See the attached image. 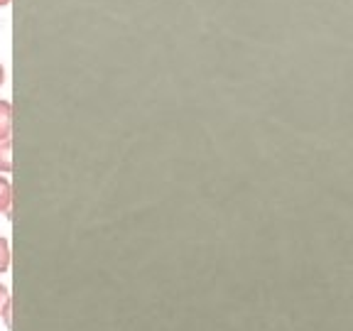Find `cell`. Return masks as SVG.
<instances>
[{
	"instance_id": "cell-1",
	"label": "cell",
	"mask_w": 353,
	"mask_h": 331,
	"mask_svg": "<svg viewBox=\"0 0 353 331\" xmlns=\"http://www.w3.org/2000/svg\"><path fill=\"white\" fill-rule=\"evenodd\" d=\"M12 130V106L10 101H0V140L10 138Z\"/></svg>"
},
{
	"instance_id": "cell-4",
	"label": "cell",
	"mask_w": 353,
	"mask_h": 331,
	"mask_svg": "<svg viewBox=\"0 0 353 331\" xmlns=\"http://www.w3.org/2000/svg\"><path fill=\"white\" fill-rule=\"evenodd\" d=\"M10 268V245L3 236H0V272H6Z\"/></svg>"
},
{
	"instance_id": "cell-3",
	"label": "cell",
	"mask_w": 353,
	"mask_h": 331,
	"mask_svg": "<svg viewBox=\"0 0 353 331\" xmlns=\"http://www.w3.org/2000/svg\"><path fill=\"white\" fill-rule=\"evenodd\" d=\"M10 206H12V187L6 177H0V211L10 214Z\"/></svg>"
},
{
	"instance_id": "cell-7",
	"label": "cell",
	"mask_w": 353,
	"mask_h": 331,
	"mask_svg": "<svg viewBox=\"0 0 353 331\" xmlns=\"http://www.w3.org/2000/svg\"><path fill=\"white\" fill-rule=\"evenodd\" d=\"M8 3H10V0H0V6H8Z\"/></svg>"
},
{
	"instance_id": "cell-2",
	"label": "cell",
	"mask_w": 353,
	"mask_h": 331,
	"mask_svg": "<svg viewBox=\"0 0 353 331\" xmlns=\"http://www.w3.org/2000/svg\"><path fill=\"white\" fill-rule=\"evenodd\" d=\"M12 140L10 138H3L0 140V170L3 172H10L12 170Z\"/></svg>"
},
{
	"instance_id": "cell-5",
	"label": "cell",
	"mask_w": 353,
	"mask_h": 331,
	"mask_svg": "<svg viewBox=\"0 0 353 331\" xmlns=\"http://www.w3.org/2000/svg\"><path fill=\"white\" fill-rule=\"evenodd\" d=\"M0 314H10V292L3 285H0Z\"/></svg>"
},
{
	"instance_id": "cell-6",
	"label": "cell",
	"mask_w": 353,
	"mask_h": 331,
	"mask_svg": "<svg viewBox=\"0 0 353 331\" xmlns=\"http://www.w3.org/2000/svg\"><path fill=\"white\" fill-rule=\"evenodd\" d=\"M3 81H6V72H3V66H0V86H3Z\"/></svg>"
}]
</instances>
